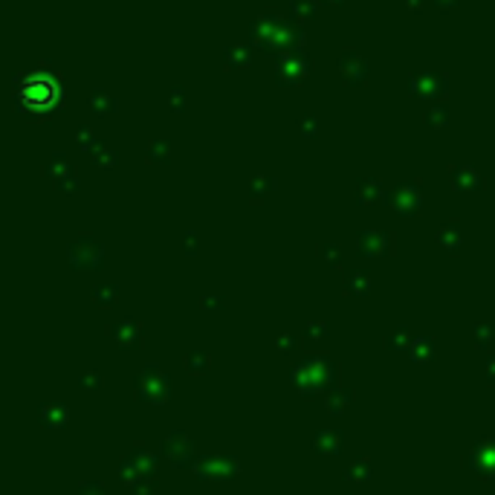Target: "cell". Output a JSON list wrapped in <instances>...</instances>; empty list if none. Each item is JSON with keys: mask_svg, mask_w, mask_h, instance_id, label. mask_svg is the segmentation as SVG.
Segmentation results:
<instances>
[{"mask_svg": "<svg viewBox=\"0 0 495 495\" xmlns=\"http://www.w3.org/2000/svg\"><path fill=\"white\" fill-rule=\"evenodd\" d=\"M336 377H339V371L330 362V356H313V359H307L304 365H298L293 371V383L298 385V391L304 397L322 394L325 388H330L336 383Z\"/></svg>", "mask_w": 495, "mask_h": 495, "instance_id": "cell-1", "label": "cell"}, {"mask_svg": "<svg viewBox=\"0 0 495 495\" xmlns=\"http://www.w3.org/2000/svg\"><path fill=\"white\" fill-rule=\"evenodd\" d=\"M134 394H136V400H142V403H163V400L171 397V380L157 365H148L136 377V391Z\"/></svg>", "mask_w": 495, "mask_h": 495, "instance_id": "cell-2", "label": "cell"}, {"mask_svg": "<svg viewBox=\"0 0 495 495\" xmlns=\"http://www.w3.org/2000/svg\"><path fill=\"white\" fill-rule=\"evenodd\" d=\"M55 99H58V87L47 76H33L21 87V105L29 110H44V107L50 110L55 105Z\"/></svg>", "mask_w": 495, "mask_h": 495, "instance_id": "cell-3", "label": "cell"}, {"mask_svg": "<svg viewBox=\"0 0 495 495\" xmlns=\"http://www.w3.org/2000/svg\"><path fill=\"white\" fill-rule=\"evenodd\" d=\"M463 463L481 478H495V438H484L478 441L467 458H463Z\"/></svg>", "mask_w": 495, "mask_h": 495, "instance_id": "cell-4", "label": "cell"}, {"mask_svg": "<svg viewBox=\"0 0 495 495\" xmlns=\"http://www.w3.org/2000/svg\"><path fill=\"white\" fill-rule=\"evenodd\" d=\"M163 452L165 458L174 463L177 470L182 467H194L197 458H194V446H192V438L185 431H171V435L163 441Z\"/></svg>", "mask_w": 495, "mask_h": 495, "instance_id": "cell-5", "label": "cell"}, {"mask_svg": "<svg viewBox=\"0 0 495 495\" xmlns=\"http://www.w3.org/2000/svg\"><path fill=\"white\" fill-rule=\"evenodd\" d=\"M153 470H157V458H153L151 452H145V449H134L119 467L122 478H125L128 484L145 481V475H153Z\"/></svg>", "mask_w": 495, "mask_h": 495, "instance_id": "cell-6", "label": "cell"}, {"mask_svg": "<svg viewBox=\"0 0 495 495\" xmlns=\"http://www.w3.org/2000/svg\"><path fill=\"white\" fill-rule=\"evenodd\" d=\"M194 470L200 478H211V481H226V478H235L240 463L229 455H218V458H200L194 463Z\"/></svg>", "mask_w": 495, "mask_h": 495, "instance_id": "cell-7", "label": "cell"}, {"mask_svg": "<svg viewBox=\"0 0 495 495\" xmlns=\"http://www.w3.org/2000/svg\"><path fill=\"white\" fill-rule=\"evenodd\" d=\"M313 449L322 455H339V449H342V431H336V429L319 431L313 438Z\"/></svg>", "mask_w": 495, "mask_h": 495, "instance_id": "cell-8", "label": "cell"}, {"mask_svg": "<svg viewBox=\"0 0 495 495\" xmlns=\"http://www.w3.org/2000/svg\"><path fill=\"white\" fill-rule=\"evenodd\" d=\"M351 400H354V391L351 388H333L330 394H327V412L330 414H342L348 406H351Z\"/></svg>", "mask_w": 495, "mask_h": 495, "instance_id": "cell-9", "label": "cell"}, {"mask_svg": "<svg viewBox=\"0 0 495 495\" xmlns=\"http://www.w3.org/2000/svg\"><path fill=\"white\" fill-rule=\"evenodd\" d=\"M38 417H41L44 426H64L67 423V409L61 403H52V406H44Z\"/></svg>", "mask_w": 495, "mask_h": 495, "instance_id": "cell-10", "label": "cell"}, {"mask_svg": "<svg viewBox=\"0 0 495 495\" xmlns=\"http://www.w3.org/2000/svg\"><path fill=\"white\" fill-rule=\"evenodd\" d=\"M185 368H189V374H206V371L211 368V356L203 354V351H194L185 356Z\"/></svg>", "mask_w": 495, "mask_h": 495, "instance_id": "cell-11", "label": "cell"}, {"mask_svg": "<svg viewBox=\"0 0 495 495\" xmlns=\"http://www.w3.org/2000/svg\"><path fill=\"white\" fill-rule=\"evenodd\" d=\"M345 478H348V481H368V478H371V467H368V460H365V458L354 460L351 467L345 470Z\"/></svg>", "mask_w": 495, "mask_h": 495, "instance_id": "cell-12", "label": "cell"}, {"mask_svg": "<svg viewBox=\"0 0 495 495\" xmlns=\"http://www.w3.org/2000/svg\"><path fill=\"white\" fill-rule=\"evenodd\" d=\"M81 388L84 391H90V388H102V374L99 371H87V374H81Z\"/></svg>", "mask_w": 495, "mask_h": 495, "instance_id": "cell-13", "label": "cell"}, {"mask_svg": "<svg viewBox=\"0 0 495 495\" xmlns=\"http://www.w3.org/2000/svg\"><path fill=\"white\" fill-rule=\"evenodd\" d=\"M78 495H105V484L102 481H84L78 487Z\"/></svg>", "mask_w": 495, "mask_h": 495, "instance_id": "cell-14", "label": "cell"}, {"mask_svg": "<svg viewBox=\"0 0 495 495\" xmlns=\"http://www.w3.org/2000/svg\"><path fill=\"white\" fill-rule=\"evenodd\" d=\"M414 359H417V362H429V359H431V342L420 339V342L414 345Z\"/></svg>", "mask_w": 495, "mask_h": 495, "instance_id": "cell-15", "label": "cell"}, {"mask_svg": "<svg viewBox=\"0 0 495 495\" xmlns=\"http://www.w3.org/2000/svg\"><path fill=\"white\" fill-rule=\"evenodd\" d=\"M134 495H157V484H142L139 481V487H134Z\"/></svg>", "mask_w": 495, "mask_h": 495, "instance_id": "cell-16", "label": "cell"}, {"mask_svg": "<svg viewBox=\"0 0 495 495\" xmlns=\"http://www.w3.org/2000/svg\"><path fill=\"white\" fill-rule=\"evenodd\" d=\"M487 377H489V383L495 385V356L489 359V365H487Z\"/></svg>", "mask_w": 495, "mask_h": 495, "instance_id": "cell-17", "label": "cell"}]
</instances>
